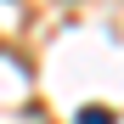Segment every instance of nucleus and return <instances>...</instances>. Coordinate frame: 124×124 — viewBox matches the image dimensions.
Instances as JSON below:
<instances>
[{
	"instance_id": "1",
	"label": "nucleus",
	"mask_w": 124,
	"mask_h": 124,
	"mask_svg": "<svg viewBox=\"0 0 124 124\" xmlns=\"http://www.w3.org/2000/svg\"><path fill=\"white\" fill-rule=\"evenodd\" d=\"M79 124H113V113H107V107H85V113H79Z\"/></svg>"
}]
</instances>
